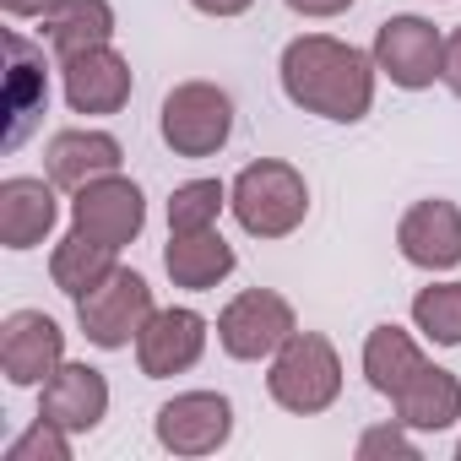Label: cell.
<instances>
[{
    "mask_svg": "<svg viewBox=\"0 0 461 461\" xmlns=\"http://www.w3.org/2000/svg\"><path fill=\"white\" fill-rule=\"evenodd\" d=\"M283 93L304 114L358 125L375 104V55L326 33H304L283 50Z\"/></svg>",
    "mask_w": 461,
    "mask_h": 461,
    "instance_id": "cell-1",
    "label": "cell"
},
{
    "mask_svg": "<svg viewBox=\"0 0 461 461\" xmlns=\"http://www.w3.org/2000/svg\"><path fill=\"white\" fill-rule=\"evenodd\" d=\"M228 206H234V217L250 240H288L310 217V185L294 163L261 158V163L240 168L234 190H228Z\"/></svg>",
    "mask_w": 461,
    "mask_h": 461,
    "instance_id": "cell-2",
    "label": "cell"
},
{
    "mask_svg": "<svg viewBox=\"0 0 461 461\" xmlns=\"http://www.w3.org/2000/svg\"><path fill=\"white\" fill-rule=\"evenodd\" d=\"M267 391L277 407L310 418V412H326L337 396H342V358L337 348L321 337V331H294L277 353H272V375H267Z\"/></svg>",
    "mask_w": 461,
    "mask_h": 461,
    "instance_id": "cell-3",
    "label": "cell"
},
{
    "mask_svg": "<svg viewBox=\"0 0 461 461\" xmlns=\"http://www.w3.org/2000/svg\"><path fill=\"white\" fill-rule=\"evenodd\" d=\"M234 136V98L212 82H179L163 98V141L174 158H212Z\"/></svg>",
    "mask_w": 461,
    "mask_h": 461,
    "instance_id": "cell-4",
    "label": "cell"
},
{
    "mask_svg": "<svg viewBox=\"0 0 461 461\" xmlns=\"http://www.w3.org/2000/svg\"><path fill=\"white\" fill-rule=\"evenodd\" d=\"M77 321H82V337L93 348H125L131 337H141V326L152 321V288L141 272H125L114 267L98 288H87L77 299Z\"/></svg>",
    "mask_w": 461,
    "mask_h": 461,
    "instance_id": "cell-5",
    "label": "cell"
},
{
    "mask_svg": "<svg viewBox=\"0 0 461 461\" xmlns=\"http://www.w3.org/2000/svg\"><path fill=\"white\" fill-rule=\"evenodd\" d=\"M294 331H299L294 304H288L283 294H272V288H245L240 299H228L222 315H217V342H222V353H228V358H245V364L272 358Z\"/></svg>",
    "mask_w": 461,
    "mask_h": 461,
    "instance_id": "cell-6",
    "label": "cell"
},
{
    "mask_svg": "<svg viewBox=\"0 0 461 461\" xmlns=\"http://www.w3.org/2000/svg\"><path fill=\"white\" fill-rule=\"evenodd\" d=\"M439 66H445V39H439L434 23H423V17H391V23L375 28V71H385L396 87H407V93L434 87Z\"/></svg>",
    "mask_w": 461,
    "mask_h": 461,
    "instance_id": "cell-7",
    "label": "cell"
},
{
    "mask_svg": "<svg viewBox=\"0 0 461 461\" xmlns=\"http://www.w3.org/2000/svg\"><path fill=\"white\" fill-rule=\"evenodd\" d=\"M234 434V402L217 391H185L158 407V445L174 456H212Z\"/></svg>",
    "mask_w": 461,
    "mask_h": 461,
    "instance_id": "cell-8",
    "label": "cell"
},
{
    "mask_svg": "<svg viewBox=\"0 0 461 461\" xmlns=\"http://www.w3.org/2000/svg\"><path fill=\"white\" fill-rule=\"evenodd\" d=\"M66 364V331L44 310H12L0 326V369L12 385H44Z\"/></svg>",
    "mask_w": 461,
    "mask_h": 461,
    "instance_id": "cell-9",
    "label": "cell"
},
{
    "mask_svg": "<svg viewBox=\"0 0 461 461\" xmlns=\"http://www.w3.org/2000/svg\"><path fill=\"white\" fill-rule=\"evenodd\" d=\"M71 222L82 228V234H93V240H104V245H114V250H125V245L141 234V222H147V195H141L131 179L104 174V179H93V185L77 190Z\"/></svg>",
    "mask_w": 461,
    "mask_h": 461,
    "instance_id": "cell-10",
    "label": "cell"
},
{
    "mask_svg": "<svg viewBox=\"0 0 461 461\" xmlns=\"http://www.w3.org/2000/svg\"><path fill=\"white\" fill-rule=\"evenodd\" d=\"M396 245L412 267L423 272H450L461 267V206L445 201V195H429L418 206L402 212L396 222Z\"/></svg>",
    "mask_w": 461,
    "mask_h": 461,
    "instance_id": "cell-11",
    "label": "cell"
},
{
    "mask_svg": "<svg viewBox=\"0 0 461 461\" xmlns=\"http://www.w3.org/2000/svg\"><path fill=\"white\" fill-rule=\"evenodd\" d=\"M60 77H66L71 114H120L131 104V60L114 55L109 44L82 50V55H66L60 60Z\"/></svg>",
    "mask_w": 461,
    "mask_h": 461,
    "instance_id": "cell-12",
    "label": "cell"
},
{
    "mask_svg": "<svg viewBox=\"0 0 461 461\" xmlns=\"http://www.w3.org/2000/svg\"><path fill=\"white\" fill-rule=\"evenodd\" d=\"M50 109V77H44V50L28 44L17 28L6 33V152H17L39 114Z\"/></svg>",
    "mask_w": 461,
    "mask_h": 461,
    "instance_id": "cell-13",
    "label": "cell"
},
{
    "mask_svg": "<svg viewBox=\"0 0 461 461\" xmlns=\"http://www.w3.org/2000/svg\"><path fill=\"white\" fill-rule=\"evenodd\" d=\"M206 353V321L195 310H152V321L136 337V364L147 380L185 375Z\"/></svg>",
    "mask_w": 461,
    "mask_h": 461,
    "instance_id": "cell-14",
    "label": "cell"
},
{
    "mask_svg": "<svg viewBox=\"0 0 461 461\" xmlns=\"http://www.w3.org/2000/svg\"><path fill=\"white\" fill-rule=\"evenodd\" d=\"M109 412V380L104 369L93 364H60L50 380H44V396H39V418L60 423L66 434H93Z\"/></svg>",
    "mask_w": 461,
    "mask_h": 461,
    "instance_id": "cell-15",
    "label": "cell"
},
{
    "mask_svg": "<svg viewBox=\"0 0 461 461\" xmlns=\"http://www.w3.org/2000/svg\"><path fill=\"white\" fill-rule=\"evenodd\" d=\"M60 206H55V179L12 174L0 185V245L6 250H33L50 240Z\"/></svg>",
    "mask_w": 461,
    "mask_h": 461,
    "instance_id": "cell-16",
    "label": "cell"
},
{
    "mask_svg": "<svg viewBox=\"0 0 461 461\" xmlns=\"http://www.w3.org/2000/svg\"><path fill=\"white\" fill-rule=\"evenodd\" d=\"M120 141L109 131H60L50 136V152H44V174L60 185V190H82L104 174H120Z\"/></svg>",
    "mask_w": 461,
    "mask_h": 461,
    "instance_id": "cell-17",
    "label": "cell"
},
{
    "mask_svg": "<svg viewBox=\"0 0 461 461\" xmlns=\"http://www.w3.org/2000/svg\"><path fill=\"white\" fill-rule=\"evenodd\" d=\"M163 267H168L174 288L206 294V288H217L228 272H234V245H228L217 228H195V234H168Z\"/></svg>",
    "mask_w": 461,
    "mask_h": 461,
    "instance_id": "cell-18",
    "label": "cell"
},
{
    "mask_svg": "<svg viewBox=\"0 0 461 461\" xmlns=\"http://www.w3.org/2000/svg\"><path fill=\"white\" fill-rule=\"evenodd\" d=\"M396 423H407V429H429V434H439V429H450L456 418H461V380L450 375V369H434V364H423L396 396Z\"/></svg>",
    "mask_w": 461,
    "mask_h": 461,
    "instance_id": "cell-19",
    "label": "cell"
},
{
    "mask_svg": "<svg viewBox=\"0 0 461 461\" xmlns=\"http://www.w3.org/2000/svg\"><path fill=\"white\" fill-rule=\"evenodd\" d=\"M44 33L55 44V55H82L114 39V6L109 0H55L44 12Z\"/></svg>",
    "mask_w": 461,
    "mask_h": 461,
    "instance_id": "cell-20",
    "label": "cell"
},
{
    "mask_svg": "<svg viewBox=\"0 0 461 461\" xmlns=\"http://www.w3.org/2000/svg\"><path fill=\"white\" fill-rule=\"evenodd\" d=\"M114 245H104V240H93V234H66L60 245H55V256H50V277H55V288L60 294H71V299H82L87 288H98L109 272H114Z\"/></svg>",
    "mask_w": 461,
    "mask_h": 461,
    "instance_id": "cell-21",
    "label": "cell"
},
{
    "mask_svg": "<svg viewBox=\"0 0 461 461\" xmlns=\"http://www.w3.org/2000/svg\"><path fill=\"white\" fill-rule=\"evenodd\" d=\"M418 369H423V353H418V342L402 326L385 321V326L369 331V342H364V375H369V385L380 396H396Z\"/></svg>",
    "mask_w": 461,
    "mask_h": 461,
    "instance_id": "cell-22",
    "label": "cell"
},
{
    "mask_svg": "<svg viewBox=\"0 0 461 461\" xmlns=\"http://www.w3.org/2000/svg\"><path fill=\"white\" fill-rule=\"evenodd\" d=\"M412 321L429 342L439 348H461V283H434V288H418L412 299Z\"/></svg>",
    "mask_w": 461,
    "mask_h": 461,
    "instance_id": "cell-23",
    "label": "cell"
},
{
    "mask_svg": "<svg viewBox=\"0 0 461 461\" xmlns=\"http://www.w3.org/2000/svg\"><path fill=\"white\" fill-rule=\"evenodd\" d=\"M228 206L222 179H185L168 195V234H195V228H217V212Z\"/></svg>",
    "mask_w": 461,
    "mask_h": 461,
    "instance_id": "cell-24",
    "label": "cell"
},
{
    "mask_svg": "<svg viewBox=\"0 0 461 461\" xmlns=\"http://www.w3.org/2000/svg\"><path fill=\"white\" fill-rule=\"evenodd\" d=\"M6 461H71V439H66V429H60V423L39 418L23 439H12Z\"/></svg>",
    "mask_w": 461,
    "mask_h": 461,
    "instance_id": "cell-25",
    "label": "cell"
},
{
    "mask_svg": "<svg viewBox=\"0 0 461 461\" xmlns=\"http://www.w3.org/2000/svg\"><path fill=\"white\" fill-rule=\"evenodd\" d=\"M375 456H396V461H418V445L407 439V423H380L358 439V461H375Z\"/></svg>",
    "mask_w": 461,
    "mask_h": 461,
    "instance_id": "cell-26",
    "label": "cell"
},
{
    "mask_svg": "<svg viewBox=\"0 0 461 461\" xmlns=\"http://www.w3.org/2000/svg\"><path fill=\"white\" fill-rule=\"evenodd\" d=\"M439 82H445V87L461 98V28L445 39V66H439Z\"/></svg>",
    "mask_w": 461,
    "mask_h": 461,
    "instance_id": "cell-27",
    "label": "cell"
},
{
    "mask_svg": "<svg viewBox=\"0 0 461 461\" xmlns=\"http://www.w3.org/2000/svg\"><path fill=\"white\" fill-rule=\"evenodd\" d=\"M353 6V0H288V12H299V17H342Z\"/></svg>",
    "mask_w": 461,
    "mask_h": 461,
    "instance_id": "cell-28",
    "label": "cell"
},
{
    "mask_svg": "<svg viewBox=\"0 0 461 461\" xmlns=\"http://www.w3.org/2000/svg\"><path fill=\"white\" fill-rule=\"evenodd\" d=\"M195 12H206V17H245L256 0H190Z\"/></svg>",
    "mask_w": 461,
    "mask_h": 461,
    "instance_id": "cell-29",
    "label": "cell"
},
{
    "mask_svg": "<svg viewBox=\"0 0 461 461\" xmlns=\"http://www.w3.org/2000/svg\"><path fill=\"white\" fill-rule=\"evenodd\" d=\"M0 6H6V17H44L55 0H0Z\"/></svg>",
    "mask_w": 461,
    "mask_h": 461,
    "instance_id": "cell-30",
    "label": "cell"
},
{
    "mask_svg": "<svg viewBox=\"0 0 461 461\" xmlns=\"http://www.w3.org/2000/svg\"><path fill=\"white\" fill-rule=\"evenodd\" d=\"M456 456H461V445H456Z\"/></svg>",
    "mask_w": 461,
    "mask_h": 461,
    "instance_id": "cell-31",
    "label": "cell"
}]
</instances>
